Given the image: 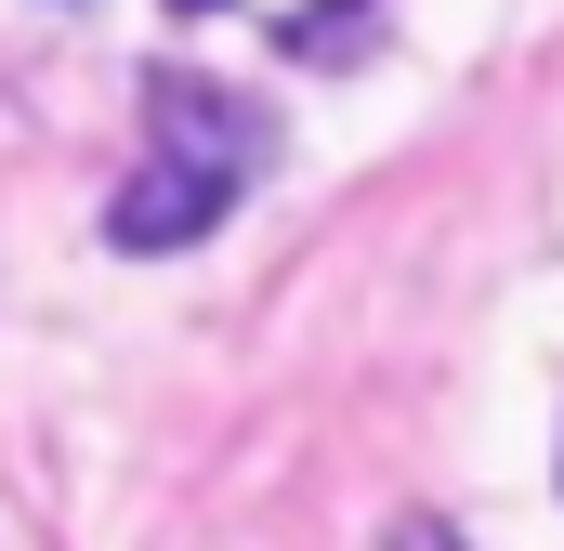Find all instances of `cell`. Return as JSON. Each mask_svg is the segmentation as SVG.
<instances>
[{
    "label": "cell",
    "instance_id": "cell-1",
    "mask_svg": "<svg viewBox=\"0 0 564 551\" xmlns=\"http://www.w3.org/2000/svg\"><path fill=\"white\" fill-rule=\"evenodd\" d=\"M250 197V171H224V158H184V144H158L132 184L106 197V250H132V263H158V250H197L224 210Z\"/></svg>",
    "mask_w": 564,
    "mask_h": 551
},
{
    "label": "cell",
    "instance_id": "cell-2",
    "mask_svg": "<svg viewBox=\"0 0 564 551\" xmlns=\"http://www.w3.org/2000/svg\"><path fill=\"white\" fill-rule=\"evenodd\" d=\"M144 106H158V144L224 158V171H263V119H250L237 93H210V79H144Z\"/></svg>",
    "mask_w": 564,
    "mask_h": 551
},
{
    "label": "cell",
    "instance_id": "cell-3",
    "mask_svg": "<svg viewBox=\"0 0 564 551\" xmlns=\"http://www.w3.org/2000/svg\"><path fill=\"white\" fill-rule=\"evenodd\" d=\"M368 40H381V0H315V13H289V26H276L289 66H355Z\"/></svg>",
    "mask_w": 564,
    "mask_h": 551
},
{
    "label": "cell",
    "instance_id": "cell-4",
    "mask_svg": "<svg viewBox=\"0 0 564 551\" xmlns=\"http://www.w3.org/2000/svg\"><path fill=\"white\" fill-rule=\"evenodd\" d=\"M381 551H473V539H459V526H433V512H408V526H394Z\"/></svg>",
    "mask_w": 564,
    "mask_h": 551
},
{
    "label": "cell",
    "instance_id": "cell-5",
    "mask_svg": "<svg viewBox=\"0 0 564 551\" xmlns=\"http://www.w3.org/2000/svg\"><path fill=\"white\" fill-rule=\"evenodd\" d=\"M171 13H224V0H171Z\"/></svg>",
    "mask_w": 564,
    "mask_h": 551
}]
</instances>
